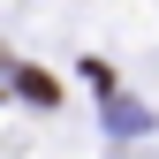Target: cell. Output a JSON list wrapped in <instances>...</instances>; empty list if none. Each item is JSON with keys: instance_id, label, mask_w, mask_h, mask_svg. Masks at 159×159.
<instances>
[{"instance_id": "6da1fadb", "label": "cell", "mask_w": 159, "mask_h": 159, "mask_svg": "<svg viewBox=\"0 0 159 159\" xmlns=\"http://www.w3.org/2000/svg\"><path fill=\"white\" fill-rule=\"evenodd\" d=\"M15 91H23L30 106H61V84H53L46 68H15Z\"/></svg>"}]
</instances>
